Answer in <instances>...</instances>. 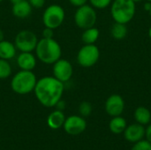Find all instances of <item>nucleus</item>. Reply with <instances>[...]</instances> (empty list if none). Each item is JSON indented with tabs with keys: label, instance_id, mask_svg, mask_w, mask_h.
I'll list each match as a JSON object with an SVG mask.
<instances>
[{
	"label": "nucleus",
	"instance_id": "14",
	"mask_svg": "<svg viewBox=\"0 0 151 150\" xmlns=\"http://www.w3.org/2000/svg\"><path fill=\"white\" fill-rule=\"evenodd\" d=\"M32 6L27 0H21L15 3L12 6V13L14 17L19 19H26L32 13Z\"/></svg>",
	"mask_w": 151,
	"mask_h": 150
},
{
	"label": "nucleus",
	"instance_id": "29",
	"mask_svg": "<svg viewBox=\"0 0 151 150\" xmlns=\"http://www.w3.org/2000/svg\"><path fill=\"white\" fill-rule=\"evenodd\" d=\"M145 136L147 138V141H149L151 143V124L147 127V129H146Z\"/></svg>",
	"mask_w": 151,
	"mask_h": 150
},
{
	"label": "nucleus",
	"instance_id": "1",
	"mask_svg": "<svg viewBox=\"0 0 151 150\" xmlns=\"http://www.w3.org/2000/svg\"><path fill=\"white\" fill-rule=\"evenodd\" d=\"M64 84L54 76L42 77L37 80L34 89L35 95L38 102L44 107H55L64 94Z\"/></svg>",
	"mask_w": 151,
	"mask_h": 150
},
{
	"label": "nucleus",
	"instance_id": "11",
	"mask_svg": "<svg viewBox=\"0 0 151 150\" xmlns=\"http://www.w3.org/2000/svg\"><path fill=\"white\" fill-rule=\"evenodd\" d=\"M125 110V101L118 94L110 95L105 102V111L111 117L121 116Z\"/></svg>",
	"mask_w": 151,
	"mask_h": 150
},
{
	"label": "nucleus",
	"instance_id": "5",
	"mask_svg": "<svg viewBox=\"0 0 151 150\" xmlns=\"http://www.w3.org/2000/svg\"><path fill=\"white\" fill-rule=\"evenodd\" d=\"M73 19L75 25L84 30L95 27L97 20V13L93 6L86 4L77 8Z\"/></svg>",
	"mask_w": 151,
	"mask_h": 150
},
{
	"label": "nucleus",
	"instance_id": "34",
	"mask_svg": "<svg viewBox=\"0 0 151 150\" xmlns=\"http://www.w3.org/2000/svg\"><path fill=\"white\" fill-rule=\"evenodd\" d=\"M149 36H150V38L151 39V27H150V29H149Z\"/></svg>",
	"mask_w": 151,
	"mask_h": 150
},
{
	"label": "nucleus",
	"instance_id": "8",
	"mask_svg": "<svg viewBox=\"0 0 151 150\" xmlns=\"http://www.w3.org/2000/svg\"><path fill=\"white\" fill-rule=\"evenodd\" d=\"M36 34L30 30L24 29L19 31L14 39V44L20 52H33L38 42Z\"/></svg>",
	"mask_w": 151,
	"mask_h": 150
},
{
	"label": "nucleus",
	"instance_id": "35",
	"mask_svg": "<svg viewBox=\"0 0 151 150\" xmlns=\"http://www.w3.org/2000/svg\"><path fill=\"white\" fill-rule=\"evenodd\" d=\"M149 13H150V18H151V9H150V12H149Z\"/></svg>",
	"mask_w": 151,
	"mask_h": 150
},
{
	"label": "nucleus",
	"instance_id": "31",
	"mask_svg": "<svg viewBox=\"0 0 151 150\" xmlns=\"http://www.w3.org/2000/svg\"><path fill=\"white\" fill-rule=\"evenodd\" d=\"M4 34L3 30L0 28V42H1V41H3V40H4Z\"/></svg>",
	"mask_w": 151,
	"mask_h": 150
},
{
	"label": "nucleus",
	"instance_id": "20",
	"mask_svg": "<svg viewBox=\"0 0 151 150\" xmlns=\"http://www.w3.org/2000/svg\"><path fill=\"white\" fill-rule=\"evenodd\" d=\"M111 34L113 39L120 41L126 38L127 35V24L115 22L111 28Z\"/></svg>",
	"mask_w": 151,
	"mask_h": 150
},
{
	"label": "nucleus",
	"instance_id": "30",
	"mask_svg": "<svg viewBox=\"0 0 151 150\" xmlns=\"http://www.w3.org/2000/svg\"><path fill=\"white\" fill-rule=\"evenodd\" d=\"M143 8H144V10H145L146 11L150 12V11L151 9V2L146 1L145 4H144V5H143Z\"/></svg>",
	"mask_w": 151,
	"mask_h": 150
},
{
	"label": "nucleus",
	"instance_id": "36",
	"mask_svg": "<svg viewBox=\"0 0 151 150\" xmlns=\"http://www.w3.org/2000/svg\"><path fill=\"white\" fill-rule=\"evenodd\" d=\"M146 1H149V2H151V0H146Z\"/></svg>",
	"mask_w": 151,
	"mask_h": 150
},
{
	"label": "nucleus",
	"instance_id": "24",
	"mask_svg": "<svg viewBox=\"0 0 151 150\" xmlns=\"http://www.w3.org/2000/svg\"><path fill=\"white\" fill-rule=\"evenodd\" d=\"M132 150H151V143L147 140H142L135 142V144L132 148Z\"/></svg>",
	"mask_w": 151,
	"mask_h": 150
},
{
	"label": "nucleus",
	"instance_id": "25",
	"mask_svg": "<svg viewBox=\"0 0 151 150\" xmlns=\"http://www.w3.org/2000/svg\"><path fill=\"white\" fill-rule=\"evenodd\" d=\"M27 1L29 2L32 8H35V9L42 8L46 2V0H27Z\"/></svg>",
	"mask_w": 151,
	"mask_h": 150
},
{
	"label": "nucleus",
	"instance_id": "33",
	"mask_svg": "<svg viewBox=\"0 0 151 150\" xmlns=\"http://www.w3.org/2000/svg\"><path fill=\"white\" fill-rule=\"evenodd\" d=\"M135 4H137V3H141V2H142L143 0H133Z\"/></svg>",
	"mask_w": 151,
	"mask_h": 150
},
{
	"label": "nucleus",
	"instance_id": "23",
	"mask_svg": "<svg viewBox=\"0 0 151 150\" xmlns=\"http://www.w3.org/2000/svg\"><path fill=\"white\" fill-rule=\"evenodd\" d=\"M88 2L90 5L93 6L95 9L102 10L110 6L112 0H88Z\"/></svg>",
	"mask_w": 151,
	"mask_h": 150
},
{
	"label": "nucleus",
	"instance_id": "6",
	"mask_svg": "<svg viewBox=\"0 0 151 150\" xmlns=\"http://www.w3.org/2000/svg\"><path fill=\"white\" fill-rule=\"evenodd\" d=\"M65 19V11L59 4H50L43 11L42 23L45 27L56 29L59 27Z\"/></svg>",
	"mask_w": 151,
	"mask_h": 150
},
{
	"label": "nucleus",
	"instance_id": "28",
	"mask_svg": "<svg viewBox=\"0 0 151 150\" xmlns=\"http://www.w3.org/2000/svg\"><path fill=\"white\" fill-rule=\"evenodd\" d=\"M55 107L57 108V110L62 111H63L65 109V102L63 101L62 99H60V100L57 103V104L55 105Z\"/></svg>",
	"mask_w": 151,
	"mask_h": 150
},
{
	"label": "nucleus",
	"instance_id": "22",
	"mask_svg": "<svg viewBox=\"0 0 151 150\" xmlns=\"http://www.w3.org/2000/svg\"><path fill=\"white\" fill-rule=\"evenodd\" d=\"M92 110H93V108L89 102L84 101V102L81 103V104L79 105V113L83 118H87V117L90 116L92 113Z\"/></svg>",
	"mask_w": 151,
	"mask_h": 150
},
{
	"label": "nucleus",
	"instance_id": "32",
	"mask_svg": "<svg viewBox=\"0 0 151 150\" xmlns=\"http://www.w3.org/2000/svg\"><path fill=\"white\" fill-rule=\"evenodd\" d=\"M9 1L12 3V4H15V3H18V2L21 1V0H9Z\"/></svg>",
	"mask_w": 151,
	"mask_h": 150
},
{
	"label": "nucleus",
	"instance_id": "10",
	"mask_svg": "<svg viewBox=\"0 0 151 150\" xmlns=\"http://www.w3.org/2000/svg\"><path fill=\"white\" fill-rule=\"evenodd\" d=\"M63 126L66 133L70 135H78L86 130L87 122L81 116L72 115L68 118H65Z\"/></svg>",
	"mask_w": 151,
	"mask_h": 150
},
{
	"label": "nucleus",
	"instance_id": "18",
	"mask_svg": "<svg viewBox=\"0 0 151 150\" xmlns=\"http://www.w3.org/2000/svg\"><path fill=\"white\" fill-rule=\"evenodd\" d=\"M100 35L99 30L96 27H92L83 30L81 34V41L84 44H95Z\"/></svg>",
	"mask_w": 151,
	"mask_h": 150
},
{
	"label": "nucleus",
	"instance_id": "27",
	"mask_svg": "<svg viewBox=\"0 0 151 150\" xmlns=\"http://www.w3.org/2000/svg\"><path fill=\"white\" fill-rule=\"evenodd\" d=\"M68 1H69V3L72 5H73V6L78 8L80 6H82V5L86 4L88 0H68Z\"/></svg>",
	"mask_w": 151,
	"mask_h": 150
},
{
	"label": "nucleus",
	"instance_id": "9",
	"mask_svg": "<svg viewBox=\"0 0 151 150\" xmlns=\"http://www.w3.org/2000/svg\"><path fill=\"white\" fill-rule=\"evenodd\" d=\"M53 76L63 83L71 80L73 74V67L72 64L66 59H58L53 64L52 67Z\"/></svg>",
	"mask_w": 151,
	"mask_h": 150
},
{
	"label": "nucleus",
	"instance_id": "19",
	"mask_svg": "<svg viewBox=\"0 0 151 150\" xmlns=\"http://www.w3.org/2000/svg\"><path fill=\"white\" fill-rule=\"evenodd\" d=\"M127 126V120L124 118H122L121 116L112 117V118L109 124L110 130L115 134H120V133H124Z\"/></svg>",
	"mask_w": 151,
	"mask_h": 150
},
{
	"label": "nucleus",
	"instance_id": "21",
	"mask_svg": "<svg viewBox=\"0 0 151 150\" xmlns=\"http://www.w3.org/2000/svg\"><path fill=\"white\" fill-rule=\"evenodd\" d=\"M12 66L8 60L0 58V80H5L12 74Z\"/></svg>",
	"mask_w": 151,
	"mask_h": 150
},
{
	"label": "nucleus",
	"instance_id": "12",
	"mask_svg": "<svg viewBox=\"0 0 151 150\" xmlns=\"http://www.w3.org/2000/svg\"><path fill=\"white\" fill-rule=\"evenodd\" d=\"M146 129L141 124L135 123L127 126L126 130L124 131L125 138L129 142H137L143 140L145 136Z\"/></svg>",
	"mask_w": 151,
	"mask_h": 150
},
{
	"label": "nucleus",
	"instance_id": "2",
	"mask_svg": "<svg viewBox=\"0 0 151 150\" xmlns=\"http://www.w3.org/2000/svg\"><path fill=\"white\" fill-rule=\"evenodd\" d=\"M36 57L46 65H53L62 56L60 44L54 38H42L35 47Z\"/></svg>",
	"mask_w": 151,
	"mask_h": 150
},
{
	"label": "nucleus",
	"instance_id": "37",
	"mask_svg": "<svg viewBox=\"0 0 151 150\" xmlns=\"http://www.w3.org/2000/svg\"><path fill=\"white\" fill-rule=\"evenodd\" d=\"M3 1H4V0H0V3H1V2H3Z\"/></svg>",
	"mask_w": 151,
	"mask_h": 150
},
{
	"label": "nucleus",
	"instance_id": "13",
	"mask_svg": "<svg viewBox=\"0 0 151 150\" xmlns=\"http://www.w3.org/2000/svg\"><path fill=\"white\" fill-rule=\"evenodd\" d=\"M20 70L33 71L36 66V57L32 52H20L16 59Z\"/></svg>",
	"mask_w": 151,
	"mask_h": 150
},
{
	"label": "nucleus",
	"instance_id": "7",
	"mask_svg": "<svg viewBox=\"0 0 151 150\" xmlns=\"http://www.w3.org/2000/svg\"><path fill=\"white\" fill-rule=\"evenodd\" d=\"M100 58V50L96 44H84L77 53V62L83 68L94 66Z\"/></svg>",
	"mask_w": 151,
	"mask_h": 150
},
{
	"label": "nucleus",
	"instance_id": "4",
	"mask_svg": "<svg viewBox=\"0 0 151 150\" xmlns=\"http://www.w3.org/2000/svg\"><path fill=\"white\" fill-rule=\"evenodd\" d=\"M37 78L33 71L20 70L12 78L11 88L18 95H27L34 91Z\"/></svg>",
	"mask_w": 151,
	"mask_h": 150
},
{
	"label": "nucleus",
	"instance_id": "26",
	"mask_svg": "<svg viewBox=\"0 0 151 150\" xmlns=\"http://www.w3.org/2000/svg\"><path fill=\"white\" fill-rule=\"evenodd\" d=\"M42 38H53L54 36V29H51L50 27H44V29L42 32Z\"/></svg>",
	"mask_w": 151,
	"mask_h": 150
},
{
	"label": "nucleus",
	"instance_id": "16",
	"mask_svg": "<svg viewBox=\"0 0 151 150\" xmlns=\"http://www.w3.org/2000/svg\"><path fill=\"white\" fill-rule=\"evenodd\" d=\"M17 49L14 42L3 40L0 42V58L5 60H11L16 56Z\"/></svg>",
	"mask_w": 151,
	"mask_h": 150
},
{
	"label": "nucleus",
	"instance_id": "17",
	"mask_svg": "<svg viewBox=\"0 0 151 150\" xmlns=\"http://www.w3.org/2000/svg\"><path fill=\"white\" fill-rule=\"evenodd\" d=\"M134 117L136 123L142 126L148 125L151 122V112L148 108L144 106H140L136 108L134 113Z\"/></svg>",
	"mask_w": 151,
	"mask_h": 150
},
{
	"label": "nucleus",
	"instance_id": "15",
	"mask_svg": "<svg viewBox=\"0 0 151 150\" xmlns=\"http://www.w3.org/2000/svg\"><path fill=\"white\" fill-rule=\"evenodd\" d=\"M65 120V116L62 111L56 110L52 111L47 118V125L53 130L59 129L63 126Z\"/></svg>",
	"mask_w": 151,
	"mask_h": 150
},
{
	"label": "nucleus",
	"instance_id": "3",
	"mask_svg": "<svg viewBox=\"0 0 151 150\" xmlns=\"http://www.w3.org/2000/svg\"><path fill=\"white\" fill-rule=\"evenodd\" d=\"M136 4L133 0H112L111 15L115 22L127 24L134 17Z\"/></svg>",
	"mask_w": 151,
	"mask_h": 150
}]
</instances>
